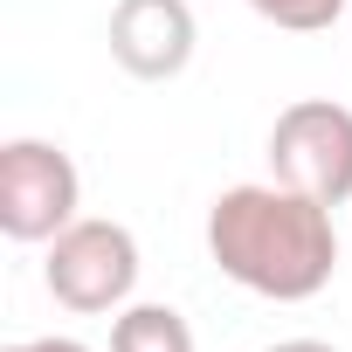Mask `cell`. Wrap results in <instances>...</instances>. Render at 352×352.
I'll return each mask as SVG.
<instances>
[{"instance_id": "cell-1", "label": "cell", "mask_w": 352, "mask_h": 352, "mask_svg": "<svg viewBox=\"0 0 352 352\" xmlns=\"http://www.w3.org/2000/svg\"><path fill=\"white\" fill-rule=\"evenodd\" d=\"M208 256L249 297L311 304L338 270V228L324 201L283 180H242L208 208Z\"/></svg>"}, {"instance_id": "cell-2", "label": "cell", "mask_w": 352, "mask_h": 352, "mask_svg": "<svg viewBox=\"0 0 352 352\" xmlns=\"http://www.w3.org/2000/svg\"><path fill=\"white\" fill-rule=\"evenodd\" d=\"M42 283L63 311L76 318H104V311H124L131 290H138V235L124 221H104V214H76L56 242H42Z\"/></svg>"}, {"instance_id": "cell-3", "label": "cell", "mask_w": 352, "mask_h": 352, "mask_svg": "<svg viewBox=\"0 0 352 352\" xmlns=\"http://www.w3.org/2000/svg\"><path fill=\"white\" fill-rule=\"evenodd\" d=\"M270 180L338 208L352 201V111L331 97H297L270 124Z\"/></svg>"}, {"instance_id": "cell-4", "label": "cell", "mask_w": 352, "mask_h": 352, "mask_svg": "<svg viewBox=\"0 0 352 352\" xmlns=\"http://www.w3.org/2000/svg\"><path fill=\"white\" fill-rule=\"evenodd\" d=\"M83 208V173L49 138L0 145V228L8 242H56Z\"/></svg>"}, {"instance_id": "cell-5", "label": "cell", "mask_w": 352, "mask_h": 352, "mask_svg": "<svg viewBox=\"0 0 352 352\" xmlns=\"http://www.w3.org/2000/svg\"><path fill=\"white\" fill-rule=\"evenodd\" d=\"M104 42H111V63H118L124 76H138V83H173V76L194 63L201 28H194V8H187V0H118Z\"/></svg>"}, {"instance_id": "cell-6", "label": "cell", "mask_w": 352, "mask_h": 352, "mask_svg": "<svg viewBox=\"0 0 352 352\" xmlns=\"http://www.w3.org/2000/svg\"><path fill=\"white\" fill-rule=\"evenodd\" d=\"M111 352H194V324L173 304H124L111 311Z\"/></svg>"}, {"instance_id": "cell-7", "label": "cell", "mask_w": 352, "mask_h": 352, "mask_svg": "<svg viewBox=\"0 0 352 352\" xmlns=\"http://www.w3.org/2000/svg\"><path fill=\"white\" fill-rule=\"evenodd\" d=\"M249 8H256L270 28H283V35H324V28L345 21L352 0H249Z\"/></svg>"}, {"instance_id": "cell-8", "label": "cell", "mask_w": 352, "mask_h": 352, "mask_svg": "<svg viewBox=\"0 0 352 352\" xmlns=\"http://www.w3.org/2000/svg\"><path fill=\"white\" fill-rule=\"evenodd\" d=\"M8 352H90L83 338H21V345H8Z\"/></svg>"}, {"instance_id": "cell-9", "label": "cell", "mask_w": 352, "mask_h": 352, "mask_svg": "<svg viewBox=\"0 0 352 352\" xmlns=\"http://www.w3.org/2000/svg\"><path fill=\"white\" fill-rule=\"evenodd\" d=\"M263 352H338L331 338H276V345H263Z\"/></svg>"}]
</instances>
